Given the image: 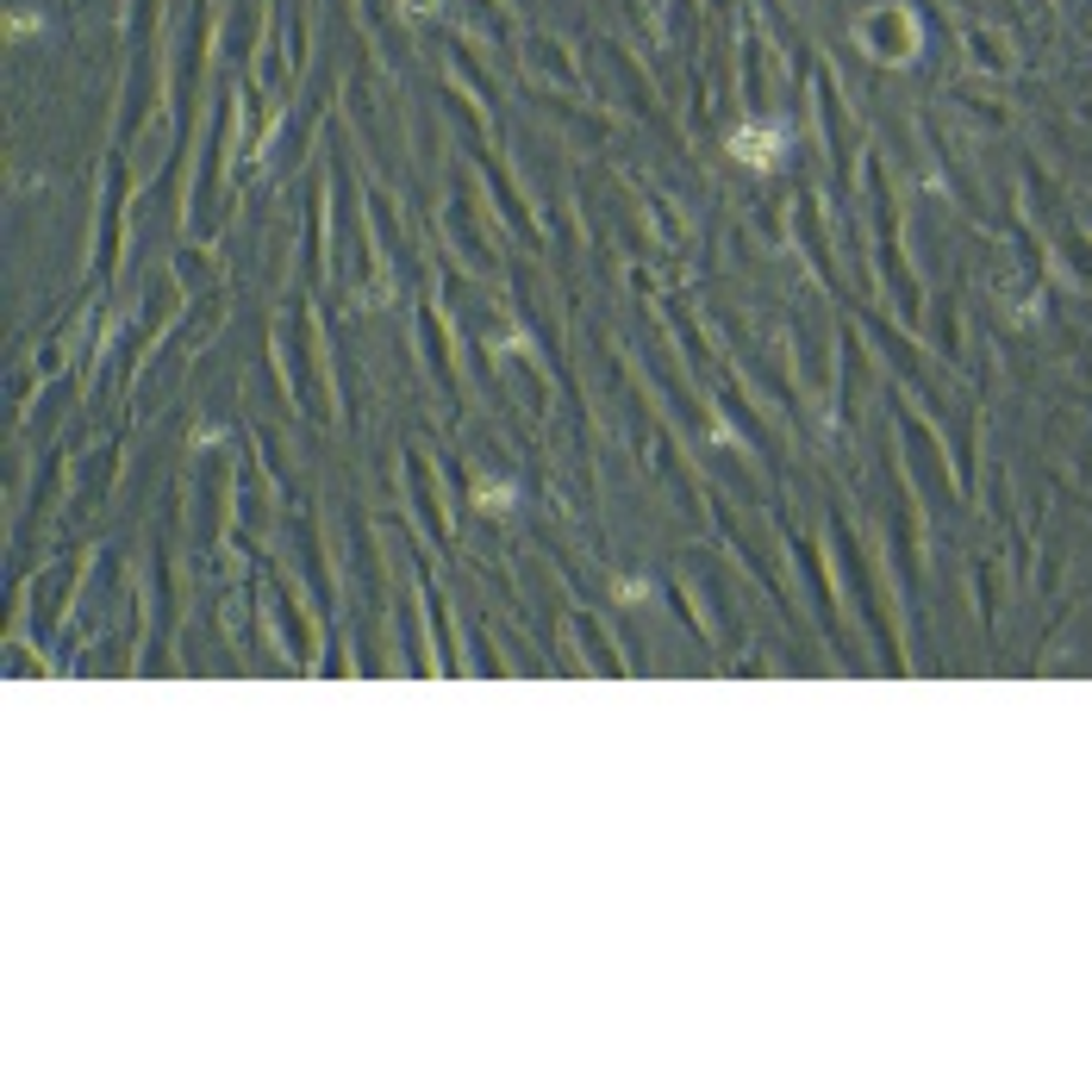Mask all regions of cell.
<instances>
[{"instance_id": "cell-1", "label": "cell", "mask_w": 1092, "mask_h": 1092, "mask_svg": "<svg viewBox=\"0 0 1092 1092\" xmlns=\"http://www.w3.org/2000/svg\"><path fill=\"white\" fill-rule=\"evenodd\" d=\"M730 156L750 169H775L780 162V131L775 126H737L730 131Z\"/></svg>"}]
</instances>
